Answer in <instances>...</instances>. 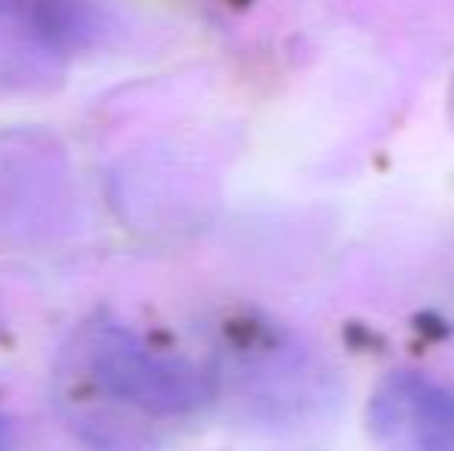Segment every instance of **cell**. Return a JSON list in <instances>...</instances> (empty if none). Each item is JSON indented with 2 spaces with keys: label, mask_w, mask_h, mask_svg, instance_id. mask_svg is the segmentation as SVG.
Wrapping results in <instances>:
<instances>
[{
  "label": "cell",
  "mask_w": 454,
  "mask_h": 451,
  "mask_svg": "<svg viewBox=\"0 0 454 451\" xmlns=\"http://www.w3.org/2000/svg\"><path fill=\"white\" fill-rule=\"evenodd\" d=\"M87 368L106 396L158 417L185 415L210 396L201 368L121 325H99L90 334Z\"/></svg>",
  "instance_id": "cell-1"
},
{
  "label": "cell",
  "mask_w": 454,
  "mask_h": 451,
  "mask_svg": "<svg viewBox=\"0 0 454 451\" xmlns=\"http://www.w3.org/2000/svg\"><path fill=\"white\" fill-rule=\"evenodd\" d=\"M368 417L383 451H454V393L420 374L389 377Z\"/></svg>",
  "instance_id": "cell-2"
},
{
  "label": "cell",
  "mask_w": 454,
  "mask_h": 451,
  "mask_svg": "<svg viewBox=\"0 0 454 451\" xmlns=\"http://www.w3.org/2000/svg\"><path fill=\"white\" fill-rule=\"evenodd\" d=\"M0 451H10V430H6L4 417H0Z\"/></svg>",
  "instance_id": "cell-3"
}]
</instances>
